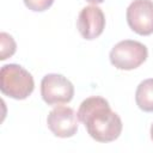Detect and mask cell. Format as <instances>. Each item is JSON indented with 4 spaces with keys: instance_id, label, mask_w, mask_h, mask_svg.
Masks as SVG:
<instances>
[{
    "instance_id": "cell-1",
    "label": "cell",
    "mask_w": 153,
    "mask_h": 153,
    "mask_svg": "<svg viewBox=\"0 0 153 153\" xmlns=\"http://www.w3.org/2000/svg\"><path fill=\"white\" fill-rule=\"evenodd\" d=\"M78 117L90 136L98 142H111L122 133L123 124L120 116L111 110L109 102L103 97L93 96L82 100Z\"/></svg>"
},
{
    "instance_id": "cell-2",
    "label": "cell",
    "mask_w": 153,
    "mask_h": 153,
    "mask_svg": "<svg viewBox=\"0 0 153 153\" xmlns=\"http://www.w3.org/2000/svg\"><path fill=\"white\" fill-rule=\"evenodd\" d=\"M35 88L33 76L17 63L4 65L0 69V90L13 99L27 98Z\"/></svg>"
},
{
    "instance_id": "cell-3",
    "label": "cell",
    "mask_w": 153,
    "mask_h": 153,
    "mask_svg": "<svg viewBox=\"0 0 153 153\" xmlns=\"http://www.w3.org/2000/svg\"><path fill=\"white\" fill-rule=\"evenodd\" d=\"M148 56L145 44L133 39H124L114 45L110 51V62L117 69L131 71L141 66Z\"/></svg>"
},
{
    "instance_id": "cell-4",
    "label": "cell",
    "mask_w": 153,
    "mask_h": 153,
    "mask_svg": "<svg viewBox=\"0 0 153 153\" xmlns=\"http://www.w3.org/2000/svg\"><path fill=\"white\" fill-rule=\"evenodd\" d=\"M41 96L48 105L66 104L73 99L74 86L66 76L50 73L41 81Z\"/></svg>"
},
{
    "instance_id": "cell-5",
    "label": "cell",
    "mask_w": 153,
    "mask_h": 153,
    "mask_svg": "<svg viewBox=\"0 0 153 153\" xmlns=\"http://www.w3.org/2000/svg\"><path fill=\"white\" fill-rule=\"evenodd\" d=\"M127 23L129 27L141 36L153 33V1L134 0L127 8Z\"/></svg>"
},
{
    "instance_id": "cell-6",
    "label": "cell",
    "mask_w": 153,
    "mask_h": 153,
    "mask_svg": "<svg viewBox=\"0 0 153 153\" xmlns=\"http://www.w3.org/2000/svg\"><path fill=\"white\" fill-rule=\"evenodd\" d=\"M47 124L55 136L63 139L71 137L78 131L79 117L72 108L60 105L49 112L47 117Z\"/></svg>"
},
{
    "instance_id": "cell-7",
    "label": "cell",
    "mask_w": 153,
    "mask_h": 153,
    "mask_svg": "<svg viewBox=\"0 0 153 153\" xmlns=\"http://www.w3.org/2000/svg\"><path fill=\"white\" fill-rule=\"evenodd\" d=\"M76 26L85 39L91 41L99 37L105 27V17L103 11L96 5L84 7L79 13Z\"/></svg>"
},
{
    "instance_id": "cell-8",
    "label": "cell",
    "mask_w": 153,
    "mask_h": 153,
    "mask_svg": "<svg viewBox=\"0 0 153 153\" xmlns=\"http://www.w3.org/2000/svg\"><path fill=\"white\" fill-rule=\"evenodd\" d=\"M136 105L146 112H153V78L141 81L135 92Z\"/></svg>"
},
{
    "instance_id": "cell-9",
    "label": "cell",
    "mask_w": 153,
    "mask_h": 153,
    "mask_svg": "<svg viewBox=\"0 0 153 153\" xmlns=\"http://www.w3.org/2000/svg\"><path fill=\"white\" fill-rule=\"evenodd\" d=\"M0 60H6L11 57L17 49V44L13 39V37L6 32L0 33Z\"/></svg>"
},
{
    "instance_id": "cell-10",
    "label": "cell",
    "mask_w": 153,
    "mask_h": 153,
    "mask_svg": "<svg viewBox=\"0 0 153 153\" xmlns=\"http://www.w3.org/2000/svg\"><path fill=\"white\" fill-rule=\"evenodd\" d=\"M23 1L25 6L33 12H43L54 4V0H23Z\"/></svg>"
},
{
    "instance_id": "cell-11",
    "label": "cell",
    "mask_w": 153,
    "mask_h": 153,
    "mask_svg": "<svg viewBox=\"0 0 153 153\" xmlns=\"http://www.w3.org/2000/svg\"><path fill=\"white\" fill-rule=\"evenodd\" d=\"M86 1H88V2H91V4H94V5H97V4H102L104 0H86Z\"/></svg>"
},
{
    "instance_id": "cell-12",
    "label": "cell",
    "mask_w": 153,
    "mask_h": 153,
    "mask_svg": "<svg viewBox=\"0 0 153 153\" xmlns=\"http://www.w3.org/2000/svg\"><path fill=\"white\" fill-rule=\"evenodd\" d=\"M151 139H152V141H153V124L151 126Z\"/></svg>"
}]
</instances>
